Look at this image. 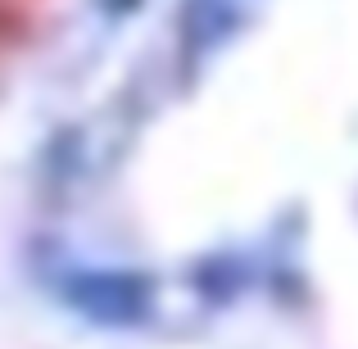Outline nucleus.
Returning <instances> with one entry per match:
<instances>
[{
  "label": "nucleus",
  "mask_w": 358,
  "mask_h": 349,
  "mask_svg": "<svg viewBox=\"0 0 358 349\" xmlns=\"http://www.w3.org/2000/svg\"><path fill=\"white\" fill-rule=\"evenodd\" d=\"M64 304L96 327H136L155 308V290L136 272H69Z\"/></svg>",
  "instance_id": "f257e3e1"
},
{
  "label": "nucleus",
  "mask_w": 358,
  "mask_h": 349,
  "mask_svg": "<svg viewBox=\"0 0 358 349\" xmlns=\"http://www.w3.org/2000/svg\"><path fill=\"white\" fill-rule=\"evenodd\" d=\"M186 14H200V23H191V18L182 23V50L186 55L213 50V45H218L222 36H231V27H236V5H231V0H191Z\"/></svg>",
  "instance_id": "f03ea898"
}]
</instances>
